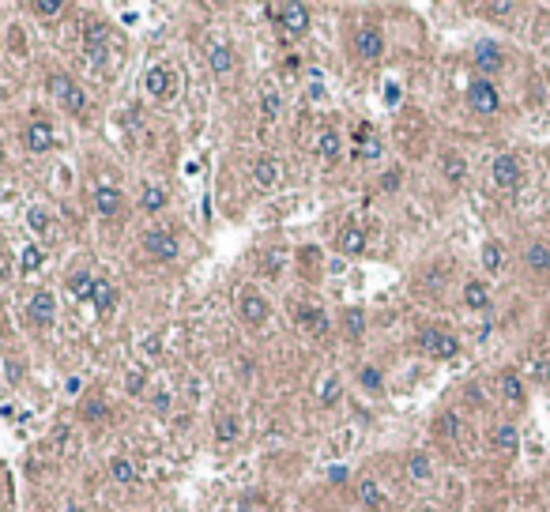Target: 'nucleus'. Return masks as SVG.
<instances>
[{"label": "nucleus", "mask_w": 550, "mask_h": 512, "mask_svg": "<svg viewBox=\"0 0 550 512\" xmlns=\"http://www.w3.org/2000/svg\"><path fill=\"white\" fill-rule=\"evenodd\" d=\"M490 177H494V185H501V189H516L520 177H524L520 158H516V155H498V158H494V166H490Z\"/></svg>", "instance_id": "6e6552de"}, {"label": "nucleus", "mask_w": 550, "mask_h": 512, "mask_svg": "<svg viewBox=\"0 0 550 512\" xmlns=\"http://www.w3.org/2000/svg\"><path fill=\"white\" fill-rule=\"evenodd\" d=\"M501 392H505L513 403H524V385H520V377H516V373H505V377H501Z\"/></svg>", "instance_id": "c9c22d12"}, {"label": "nucleus", "mask_w": 550, "mask_h": 512, "mask_svg": "<svg viewBox=\"0 0 550 512\" xmlns=\"http://www.w3.org/2000/svg\"><path fill=\"white\" fill-rule=\"evenodd\" d=\"M321 399L324 403H336L339 399V377H328L324 385H321Z\"/></svg>", "instance_id": "a19ab883"}, {"label": "nucleus", "mask_w": 550, "mask_h": 512, "mask_svg": "<svg viewBox=\"0 0 550 512\" xmlns=\"http://www.w3.org/2000/svg\"><path fill=\"white\" fill-rule=\"evenodd\" d=\"M487 512H494V508H487Z\"/></svg>", "instance_id": "09e8293b"}, {"label": "nucleus", "mask_w": 550, "mask_h": 512, "mask_svg": "<svg viewBox=\"0 0 550 512\" xmlns=\"http://www.w3.org/2000/svg\"><path fill=\"white\" fill-rule=\"evenodd\" d=\"M317 147H321V155H324L328 162H336V158H339V132H336V128H324V132H321V144H317Z\"/></svg>", "instance_id": "72a5a7b5"}, {"label": "nucleus", "mask_w": 550, "mask_h": 512, "mask_svg": "<svg viewBox=\"0 0 550 512\" xmlns=\"http://www.w3.org/2000/svg\"><path fill=\"white\" fill-rule=\"evenodd\" d=\"M294 320H298V324H305V328H310V332H317V335H324V332H328V317H324L321 309H317V305H305V301H298V305H294Z\"/></svg>", "instance_id": "2eb2a0df"}, {"label": "nucleus", "mask_w": 550, "mask_h": 512, "mask_svg": "<svg viewBox=\"0 0 550 512\" xmlns=\"http://www.w3.org/2000/svg\"><path fill=\"white\" fill-rule=\"evenodd\" d=\"M53 139H57V132H53L49 121H30L27 132H23V144H27V151H35V155H46L53 147Z\"/></svg>", "instance_id": "9b49d317"}, {"label": "nucleus", "mask_w": 550, "mask_h": 512, "mask_svg": "<svg viewBox=\"0 0 550 512\" xmlns=\"http://www.w3.org/2000/svg\"><path fill=\"white\" fill-rule=\"evenodd\" d=\"M268 15L287 30V35H305V30H310V8L305 4H271Z\"/></svg>", "instance_id": "f03ea898"}, {"label": "nucleus", "mask_w": 550, "mask_h": 512, "mask_svg": "<svg viewBox=\"0 0 550 512\" xmlns=\"http://www.w3.org/2000/svg\"><path fill=\"white\" fill-rule=\"evenodd\" d=\"M464 301H468V309H487V305H490L487 282H468V287H464Z\"/></svg>", "instance_id": "393cba45"}, {"label": "nucleus", "mask_w": 550, "mask_h": 512, "mask_svg": "<svg viewBox=\"0 0 550 512\" xmlns=\"http://www.w3.org/2000/svg\"><path fill=\"white\" fill-rule=\"evenodd\" d=\"M513 4H490V15H509Z\"/></svg>", "instance_id": "49530a36"}, {"label": "nucleus", "mask_w": 550, "mask_h": 512, "mask_svg": "<svg viewBox=\"0 0 550 512\" xmlns=\"http://www.w3.org/2000/svg\"><path fill=\"white\" fill-rule=\"evenodd\" d=\"M381 151H384L381 136L373 132L369 125H358V128H355V155L366 158V162H373V158H381Z\"/></svg>", "instance_id": "ddd939ff"}, {"label": "nucleus", "mask_w": 550, "mask_h": 512, "mask_svg": "<svg viewBox=\"0 0 550 512\" xmlns=\"http://www.w3.org/2000/svg\"><path fill=\"white\" fill-rule=\"evenodd\" d=\"M468 106H471L475 113H498L501 98H498V91H494V83L475 80V83L468 87Z\"/></svg>", "instance_id": "0eeeda50"}, {"label": "nucleus", "mask_w": 550, "mask_h": 512, "mask_svg": "<svg viewBox=\"0 0 550 512\" xmlns=\"http://www.w3.org/2000/svg\"><path fill=\"white\" fill-rule=\"evenodd\" d=\"M238 313H241V320H245V324H264L271 317V305H268L264 294L245 287V290H241V298H238Z\"/></svg>", "instance_id": "20e7f679"}, {"label": "nucleus", "mask_w": 550, "mask_h": 512, "mask_svg": "<svg viewBox=\"0 0 550 512\" xmlns=\"http://www.w3.org/2000/svg\"><path fill=\"white\" fill-rule=\"evenodd\" d=\"M207 64H212L215 75H226V72H234L238 57H234V49H230V46H212V49H207Z\"/></svg>", "instance_id": "a211bd4d"}, {"label": "nucleus", "mask_w": 550, "mask_h": 512, "mask_svg": "<svg viewBox=\"0 0 550 512\" xmlns=\"http://www.w3.org/2000/svg\"><path fill=\"white\" fill-rule=\"evenodd\" d=\"M339 249H343L347 256H358L362 249H366V230H362V226H343V230H339Z\"/></svg>", "instance_id": "f3484780"}, {"label": "nucleus", "mask_w": 550, "mask_h": 512, "mask_svg": "<svg viewBox=\"0 0 550 512\" xmlns=\"http://www.w3.org/2000/svg\"><path fill=\"white\" fill-rule=\"evenodd\" d=\"M419 346L426 354H434V358H453L460 351V339H456V335H448V332H441V328H426V332H419Z\"/></svg>", "instance_id": "39448f33"}, {"label": "nucleus", "mask_w": 550, "mask_h": 512, "mask_svg": "<svg viewBox=\"0 0 550 512\" xmlns=\"http://www.w3.org/2000/svg\"><path fill=\"white\" fill-rule=\"evenodd\" d=\"M407 475L426 482V478H430V456H426V452H411V456H407Z\"/></svg>", "instance_id": "c85d7f7f"}, {"label": "nucleus", "mask_w": 550, "mask_h": 512, "mask_svg": "<svg viewBox=\"0 0 550 512\" xmlns=\"http://www.w3.org/2000/svg\"><path fill=\"white\" fill-rule=\"evenodd\" d=\"M501 49L498 46H494V42H479V46H475V64H479V72H498L501 68Z\"/></svg>", "instance_id": "dca6fc26"}, {"label": "nucleus", "mask_w": 550, "mask_h": 512, "mask_svg": "<svg viewBox=\"0 0 550 512\" xmlns=\"http://www.w3.org/2000/svg\"><path fill=\"white\" fill-rule=\"evenodd\" d=\"M437 433H445V437H456V433H460V418L453 415V411H445V415L441 418H437V426H434Z\"/></svg>", "instance_id": "4c0bfd02"}, {"label": "nucleus", "mask_w": 550, "mask_h": 512, "mask_svg": "<svg viewBox=\"0 0 550 512\" xmlns=\"http://www.w3.org/2000/svg\"><path fill=\"white\" fill-rule=\"evenodd\" d=\"M94 282H98V279H91V275H87V271H75V275L68 279V287H72L75 294H80V298H91Z\"/></svg>", "instance_id": "e433bc0d"}, {"label": "nucleus", "mask_w": 550, "mask_h": 512, "mask_svg": "<svg viewBox=\"0 0 550 512\" xmlns=\"http://www.w3.org/2000/svg\"><path fill=\"white\" fill-rule=\"evenodd\" d=\"M91 301H94L98 313H109L117 305V287H114V282H106V279H98L94 290H91Z\"/></svg>", "instance_id": "4be33fe9"}, {"label": "nucleus", "mask_w": 550, "mask_h": 512, "mask_svg": "<svg viewBox=\"0 0 550 512\" xmlns=\"http://www.w3.org/2000/svg\"><path fill=\"white\" fill-rule=\"evenodd\" d=\"M441 170H445L448 181H464L468 177V162L460 158L456 151H445V155H441Z\"/></svg>", "instance_id": "b1692460"}, {"label": "nucleus", "mask_w": 550, "mask_h": 512, "mask_svg": "<svg viewBox=\"0 0 550 512\" xmlns=\"http://www.w3.org/2000/svg\"><path fill=\"white\" fill-rule=\"evenodd\" d=\"M144 91L151 98H170L173 91H178V75H173L166 64H155V68L144 72Z\"/></svg>", "instance_id": "423d86ee"}, {"label": "nucleus", "mask_w": 550, "mask_h": 512, "mask_svg": "<svg viewBox=\"0 0 550 512\" xmlns=\"http://www.w3.org/2000/svg\"><path fill=\"white\" fill-rule=\"evenodd\" d=\"M343 320H347V335H350V339H355V335H362V328H366V317H362L358 309H347Z\"/></svg>", "instance_id": "58836bf2"}, {"label": "nucleus", "mask_w": 550, "mask_h": 512, "mask_svg": "<svg viewBox=\"0 0 550 512\" xmlns=\"http://www.w3.org/2000/svg\"><path fill=\"white\" fill-rule=\"evenodd\" d=\"M38 268H42V249L23 245V253H19V271H23V275H35Z\"/></svg>", "instance_id": "c756f323"}, {"label": "nucleus", "mask_w": 550, "mask_h": 512, "mask_svg": "<svg viewBox=\"0 0 550 512\" xmlns=\"http://www.w3.org/2000/svg\"><path fill=\"white\" fill-rule=\"evenodd\" d=\"M524 264L532 268V271H539V275L550 271V245L546 242H532V245L524 249Z\"/></svg>", "instance_id": "6ab92c4d"}, {"label": "nucleus", "mask_w": 550, "mask_h": 512, "mask_svg": "<svg viewBox=\"0 0 550 512\" xmlns=\"http://www.w3.org/2000/svg\"><path fill=\"white\" fill-rule=\"evenodd\" d=\"M109 475H114V482H125V486H132V482H140V475H136V467H132L128 460H109Z\"/></svg>", "instance_id": "a878e982"}, {"label": "nucleus", "mask_w": 550, "mask_h": 512, "mask_svg": "<svg viewBox=\"0 0 550 512\" xmlns=\"http://www.w3.org/2000/svg\"><path fill=\"white\" fill-rule=\"evenodd\" d=\"M501 264H505V249L498 242H487V245H482V268H487V271H501Z\"/></svg>", "instance_id": "2f4dec72"}, {"label": "nucleus", "mask_w": 550, "mask_h": 512, "mask_svg": "<svg viewBox=\"0 0 550 512\" xmlns=\"http://www.w3.org/2000/svg\"><path fill=\"white\" fill-rule=\"evenodd\" d=\"M61 0H35V4H30V12L35 15H61Z\"/></svg>", "instance_id": "ea45409f"}, {"label": "nucleus", "mask_w": 550, "mask_h": 512, "mask_svg": "<svg viewBox=\"0 0 550 512\" xmlns=\"http://www.w3.org/2000/svg\"><path fill=\"white\" fill-rule=\"evenodd\" d=\"M358 501H362V505H366V508H381V486L377 482H373V478H362V482H358Z\"/></svg>", "instance_id": "bb28decb"}, {"label": "nucleus", "mask_w": 550, "mask_h": 512, "mask_svg": "<svg viewBox=\"0 0 550 512\" xmlns=\"http://www.w3.org/2000/svg\"><path fill=\"white\" fill-rule=\"evenodd\" d=\"M396 98H400V87H396V83L384 87V102H396Z\"/></svg>", "instance_id": "de8ad7c7"}, {"label": "nucleus", "mask_w": 550, "mask_h": 512, "mask_svg": "<svg viewBox=\"0 0 550 512\" xmlns=\"http://www.w3.org/2000/svg\"><path fill=\"white\" fill-rule=\"evenodd\" d=\"M121 189H114V185H102V189H94V208H98V215L102 219H114V215L121 211Z\"/></svg>", "instance_id": "4468645a"}, {"label": "nucleus", "mask_w": 550, "mask_h": 512, "mask_svg": "<svg viewBox=\"0 0 550 512\" xmlns=\"http://www.w3.org/2000/svg\"><path fill=\"white\" fill-rule=\"evenodd\" d=\"M238 433H241V418L234 411H223V415L215 418V437L223 444H230V441H238Z\"/></svg>", "instance_id": "412c9836"}, {"label": "nucleus", "mask_w": 550, "mask_h": 512, "mask_svg": "<svg viewBox=\"0 0 550 512\" xmlns=\"http://www.w3.org/2000/svg\"><path fill=\"white\" fill-rule=\"evenodd\" d=\"M151 403H155V411H170V396H166V392H155Z\"/></svg>", "instance_id": "37998d69"}, {"label": "nucleus", "mask_w": 550, "mask_h": 512, "mask_svg": "<svg viewBox=\"0 0 550 512\" xmlns=\"http://www.w3.org/2000/svg\"><path fill=\"white\" fill-rule=\"evenodd\" d=\"M144 249L155 260H178L181 242H178V234H173V230H166V226H155V230L144 234Z\"/></svg>", "instance_id": "7ed1b4c3"}, {"label": "nucleus", "mask_w": 550, "mask_h": 512, "mask_svg": "<svg viewBox=\"0 0 550 512\" xmlns=\"http://www.w3.org/2000/svg\"><path fill=\"white\" fill-rule=\"evenodd\" d=\"M279 173H283V166H279L275 158H268V155L257 158V166H252V177H257L260 189H271V185L279 181Z\"/></svg>", "instance_id": "aec40b11"}, {"label": "nucleus", "mask_w": 550, "mask_h": 512, "mask_svg": "<svg viewBox=\"0 0 550 512\" xmlns=\"http://www.w3.org/2000/svg\"><path fill=\"white\" fill-rule=\"evenodd\" d=\"M53 317H57V294L53 290H35L27 301V320L35 324H49Z\"/></svg>", "instance_id": "1a4fd4ad"}, {"label": "nucleus", "mask_w": 550, "mask_h": 512, "mask_svg": "<svg viewBox=\"0 0 550 512\" xmlns=\"http://www.w3.org/2000/svg\"><path fill=\"white\" fill-rule=\"evenodd\" d=\"M328 478H332V482H347V467H332Z\"/></svg>", "instance_id": "c03bdc74"}, {"label": "nucleus", "mask_w": 550, "mask_h": 512, "mask_svg": "<svg viewBox=\"0 0 550 512\" xmlns=\"http://www.w3.org/2000/svg\"><path fill=\"white\" fill-rule=\"evenodd\" d=\"M140 208H144V211H162V208H166V189H159V185H147L144 196H140Z\"/></svg>", "instance_id": "cd10ccee"}, {"label": "nucleus", "mask_w": 550, "mask_h": 512, "mask_svg": "<svg viewBox=\"0 0 550 512\" xmlns=\"http://www.w3.org/2000/svg\"><path fill=\"white\" fill-rule=\"evenodd\" d=\"M49 91L57 94V102H61L72 117H83V113H87V91H83L75 80H68V75H53V80H49Z\"/></svg>", "instance_id": "f257e3e1"}, {"label": "nucleus", "mask_w": 550, "mask_h": 512, "mask_svg": "<svg viewBox=\"0 0 550 512\" xmlns=\"http://www.w3.org/2000/svg\"><path fill=\"white\" fill-rule=\"evenodd\" d=\"M106 415H109L106 399H83V403H80V418H83V422H102Z\"/></svg>", "instance_id": "7c9ffc66"}, {"label": "nucleus", "mask_w": 550, "mask_h": 512, "mask_svg": "<svg viewBox=\"0 0 550 512\" xmlns=\"http://www.w3.org/2000/svg\"><path fill=\"white\" fill-rule=\"evenodd\" d=\"M490 441H494V449L513 452L516 449V430L513 426H498V430H490Z\"/></svg>", "instance_id": "473e14b6"}, {"label": "nucleus", "mask_w": 550, "mask_h": 512, "mask_svg": "<svg viewBox=\"0 0 550 512\" xmlns=\"http://www.w3.org/2000/svg\"><path fill=\"white\" fill-rule=\"evenodd\" d=\"M83 49H87V57H91V64H102L106 61V49H109L106 23H87L83 27Z\"/></svg>", "instance_id": "9d476101"}, {"label": "nucleus", "mask_w": 550, "mask_h": 512, "mask_svg": "<svg viewBox=\"0 0 550 512\" xmlns=\"http://www.w3.org/2000/svg\"><path fill=\"white\" fill-rule=\"evenodd\" d=\"M381 185H384V189H396V185H400V173H384Z\"/></svg>", "instance_id": "a18cd8bd"}, {"label": "nucleus", "mask_w": 550, "mask_h": 512, "mask_svg": "<svg viewBox=\"0 0 550 512\" xmlns=\"http://www.w3.org/2000/svg\"><path fill=\"white\" fill-rule=\"evenodd\" d=\"M358 380H362V388H366V392H381V385H384L381 369H373V366H362L358 369Z\"/></svg>", "instance_id": "f704fd0d"}, {"label": "nucleus", "mask_w": 550, "mask_h": 512, "mask_svg": "<svg viewBox=\"0 0 550 512\" xmlns=\"http://www.w3.org/2000/svg\"><path fill=\"white\" fill-rule=\"evenodd\" d=\"M355 53L362 61H377L381 53H384V35L377 27H362L358 35H355Z\"/></svg>", "instance_id": "f8f14e48"}, {"label": "nucleus", "mask_w": 550, "mask_h": 512, "mask_svg": "<svg viewBox=\"0 0 550 512\" xmlns=\"http://www.w3.org/2000/svg\"><path fill=\"white\" fill-rule=\"evenodd\" d=\"M27 223H30V230H35L38 237H53V215L46 208H27Z\"/></svg>", "instance_id": "5701e85b"}, {"label": "nucleus", "mask_w": 550, "mask_h": 512, "mask_svg": "<svg viewBox=\"0 0 550 512\" xmlns=\"http://www.w3.org/2000/svg\"><path fill=\"white\" fill-rule=\"evenodd\" d=\"M260 106H264V113H268V117H275V113H279V94H275V91H264Z\"/></svg>", "instance_id": "79ce46f5"}]
</instances>
